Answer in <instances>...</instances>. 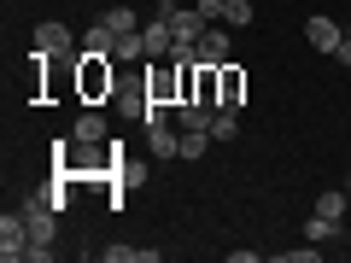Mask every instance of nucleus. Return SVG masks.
Wrapping results in <instances>:
<instances>
[{
    "label": "nucleus",
    "instance_id": "nucleus-1",
    "mask_svg": "<svg viewBox=\"0 0 351 263\" xmlns=\"http://www.w3.org/2000/svg\"><path fill=\"white\" fill-rule=\"evenodd\" d=\"M76 88H82V100H106V94L117 88L112 59H100V53H76Z\"/></svg>",
    "mask_w": 351,
    "mask_h": 263
},
{
    "label": "nucleus",
    "instance_id": "nucleus-2",
    "mask_svg": "<svg viewBox=\"0 0 351 263\" xmlns=\"http://www.w3.org/2000/svg\"><path fill=\"white\" fill-rule=\"evenodd\" d=\"M0 258H6V263H24L29 258V216L24 211L0 216Z\"/></svg>",
    "mask_w": 351,
    "mask_h": 263
},
{
    "label": "nucleus",
    "instance_id": "nucleus-3",
    "mask_svg": "<svg viewBox=\"0 0 351 263\" xmlns=\"http://www.w3.org/2000/svg\"><path fill=\"white\" fill-rule=\"evenodd\" d=\"M36 53H41V59H71V53H76L71 24H36Z\"/></svg>",
    "mask_w": 351,
    "mask_h": 263
},
{
    "label": "nucleus",
    "instance_id": "nucleus-4",
    "mask_svg": "<svg viewBox=\"0 0 351 263\" xmlns=\"http://www.w3.org/2000/svg\"><path fill=\"white\" fill-rule=\"evenodd\" d=\"M141 41H147V59H170V47H176L170 18H164V12H152L147 24H141Z\"/></svg>",
    "mask_w": 351,
    "mask_h": 263
},
{
    "label": "nucleus",
    "instance_id": "nucleus-5",
    "mask_svg": "<svg viewBox=\"0 0 351 263\" xmlns=\"http://www.w3.org/2000/svg\"><path fill=\"white\" fill-rule=\"evenodd\" d=\"M240 100H246V71H234V64H217V105L240 112Z\"/></svg>",
    "mask_w": 351,
    "mask_h": 263
},
{
    "label": "nucleus",
    "instance_id": "nucleus-6",
    "mask_svg": "<svg viewBox=\"0 0 351 263\" xmlns=\"http://www.w3.org/2000/svg\"><path fill=\"white\" fill-rule=\"evenodd\" d=\"M304 41H311L316 53H334L339 41H346V36H339V24H334L328 12H316V18H304Z\"/></svg>",
    "mask_w": 351,
    "mask_h": 263
},
{
    "label": "nucleus",
    "instance_id": "nucleus-7",
    "mask_svg": "<svg viewBox=\"0 0 351 263\" xmlns=\"http://www.w3.org/2000/svg\"><path fill=\"white\" fill-rule=\"evenodd\" d=\"M199 64H228V29H205L199 36Z\"/></svg>",
    "mask_w": 351,
    "mask_h": 263
},
{
    "label": "nucleus",
    "instance_id": "nucleus-8",
    "mask_svg": "<svg viewBox=\"0 0 351 263\" xmlns=\"http://www.w3.org/2000/svg\"><path fill=\"white\" fill-rule=\"evenodd\" d=\"M71 140H76V147H100V140H106V117L100 112H82L76 129H71Z\"/></svg>",
    "mask_w": 351,
    "mask_h": 263
},
{
    "label": "nucleus",
    "instance_id": "nucleus-9",
    "mask_svg": "<svg viewBox=\"0 0 351 263\" xmlns=\"http://www.w3.org/2000/svg\"><path fill=\"white\" fill-rule=\"evenodd\" d=\"M339 234H346V223H334V216H316V211H311V223H304V240H316V246H334Z\"/></svg>",
    "mask_w": 351,
    "mask_h": 263
},
{
    "label": "nucleus",
    "instance_id": "nucleus-10",
    "mask_svg": "<svg viewBox=\"0 0 351 263\" xmlns=\"http://www.w3.org/2000/svg\"><path fill=\"white\" fill-rule=\"evenodd\" d=\"M152 158H182V129H176V123L152 129Z\"/></svg>",
    "mask_w": 351,
    "mask_h": 263
},
{
    "label": "nucleus",
    "instance_id": "nucleus-11",
    "mask_svg": "<svg viewBox=\"0 0 351 263\" xmlns=\"http://www.w3.org/2000/svg\"><path fill=\"white\" fill-rule=\"evenodd\" d=\"M82 53H100V59H112V53H117L112 24H94V29H88V36H82Z\"/></svg>",
    "mask_w": 351,
    "mask_h": 263
},
{
    "label": "nucleus",
    "instance_id": "nucleus-12",
    "mask_svg": "<svg viewBox=\"0 0 351 263\" xmlns=\"http://www.w3.org/2000/svg\"><path fill=\"white\" fill-rule=\"evenodd\" d=\"M205 129H211V140H234V135H240V112L217 105V112H211V123H205Z\"/></svg>",
    "mask_w": 351,
    "mask_h": 263
},
{
    "label": "nucleus",
    "instance_id": "nucleus-13",
    "mask_svg": "<svg viewBox=\"0 0 351 263\" xmlns=\"http://www.w3.org/2000/svg\"><path fill=\"white\" fill-rule=\"evenodd\" d=\"M346 205H351V193H316V216H334V223H346Z\"/></svg>",
    "mask_w": 351,
    "mask_h": 263
},
{
    "label": "nucleus",
    "instance_id": "nucleus-14",
    "mask_svg": "<svg viewBox=\"0 0 351 263\" xmlns=\"http://www.w3.org/2000/svg\"><path fill=\"white\" fill-rule=\"evenodd\" d=\"M252 18H258V12H252V0H223V24L228 29H246Z\"/></svg>",
    "mask_w": 351,
    "mask_h": 263
},
{
    "label": "nucleus",
    "instance_id": "nucleus-15",
    "mask_svg": "<svg viewBox=\"0 0 351 263\" xmlns=\"http://www.w3.org/2000/svg\"><path fill=\"white\" fill-rule=\"evenodd\" d=\"M106 24H112V36H141V18L129 12V6H112V12H106Z\"/></svg>",
    "mask_w": 351,
    "mask_h": 263
},
{
    "label": "nucleus",
    "instance_id": "nucleus-16",
    "mask_svg": "<svg viewBox=\"0 0 351 263\" xmlns=\"http://www.w3.org/2000/svg\"><path fill=\"white\" fill-rule=\"evenodd\" d=\"M322 258V246H316V240H304V246H287L281 251V263H316Z\"/></svg>",
    "mask_w": 351,
    "mask_h": 263
},
{
    "label": "nucleus",
    "instance_id": "nucleus-17",
    "mask_svg": "<svg viewBox=\"0 0 351 263\" xmlns=\"http://www.w3.org/2000/svg\"><path fill=\"white\" fill-rule=\"evenodd\" d=\"M106 263H135V246H100Z\"/></svg>",
    "mask_w": 351,
    "mask_h": 263
},
{
    "label": "nucleus",
    "instance_id": "nucleus-18",
    "mask_svg": "<svg viewBox=\"0 0 351 263\" xmlns=\"http://www.w3.org/2000/svg\"><path fill=\"white\" fill-rule=\"evenodd\" d=\"M334 59H339V64H346V71H351V36L339 41V47H334Z\"/></svg>",
    "mask_w": 351,
    "mask_h": 263
},
{
    "label": "nucleus",
    "instance_id": "nucleus-19",
    "mask_svg": "<svg viewBox=\"0 0 351 263\" xmlns=\"http://www.w3.org/2000/svg\"><path fill=\"white\" fill-rule=\"evenodd\" d=\"M346 193H351V175H346Z\"/></svg>",
    "mask_w": 351,
    "mask_h": 263
}]
</instances>
